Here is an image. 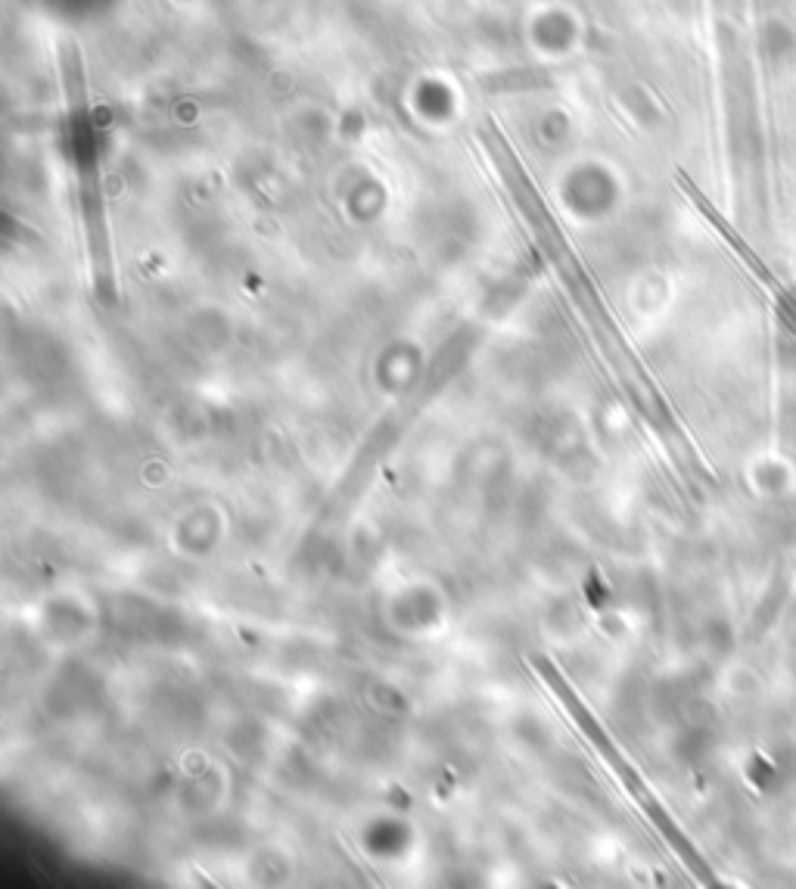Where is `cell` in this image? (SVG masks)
I'll list each match as a JSON object with an SVG mask.
<instances>
[{"instance_id":"obj_2","label":"cell","mask_w":796,"mask_h":889,"mask_svg":"<svg viewBox=\"0 0 796 889\" xmlns=\"http://www.w3.org/2000/svg\"><path fill=\"white\" fill-rule=\"evenodd\" d=\"M529 663H532V669L539 671V678H542L544 685L554 690V697L560 700V706H563V709H566V716L576 722L579 731L588 738V743H592L594 750H597V755H601V759L611 765V772L619 777V784L632 793V800L638 803V808H641L644 815L654 822V827L660 830L662 839H666V843L676 849V856L688 865V871L694 874L700 883L715 887L719 880H715V874H712L710 865L703 861V856L697 853L694 843L681 834V827H678V824L672 822V815L660 806V800L654 796V790L647 787V781H644L641 774H638V769L628 762L626 755L619 753V747H616L611 734L604 731V724L594 719L592 709L582 703V697H579L576 688L570 685V678H566V675L554 666V659H548L544 654H532L529 656Z\"/></svg>"},{"instance_id":"obj_1","label":"cell","mask_w":796,"mask_h":889,"mask_svg":"<svg viewBox=\"0 0 796 889\" xmlns=\"http://www.w3.org/2000/svg\"><path fill=\"white\" fill-rule=\"evenodd\" d=\"M60 72H63V94H66V150L75 181H78V209L85 224L87 262L94 293L103 305H116V268H113V240L106 221V197H103L100 150H97V128L87 100V78L82 47L63 41L60 44Z\"/></svg>"},{"instance_id":"obj_3","label":"cell","mask_w":796,"mask_h":889,"mask_svg":"<svg viewBox=\"0 0 796 889\" xmlns=\"http://www.w3.org/2000/svg\"><path fill=\"white\" fill-rule=\"evenodd\" d=\"M681 187H684V190H688V193H691V200L697 202V205H700V212H703V215H707V219L712 221V224H715V227H719V234L725 236V240H729L731 246H734V252H741V258H744L746 265H750V268H753V274H756V277H760V281H763L765 286H768V289H772V293H775V299H778V305L781 308H784V311H787V315H790V320H794L796 324V303L794 299H790V296H787V293H784V289H781V284L778 281H775V277H772V271L765 268L763 262H760V258H756V252L750 250V246H746L744 240H741V236L734 234V231H731L729 227V221L722 219V215H719V212H715V209H712L710 202L703 200V197H700V190H697L694 184H691V181H688V178H681Z\"/></svg>"}]
</instances>
